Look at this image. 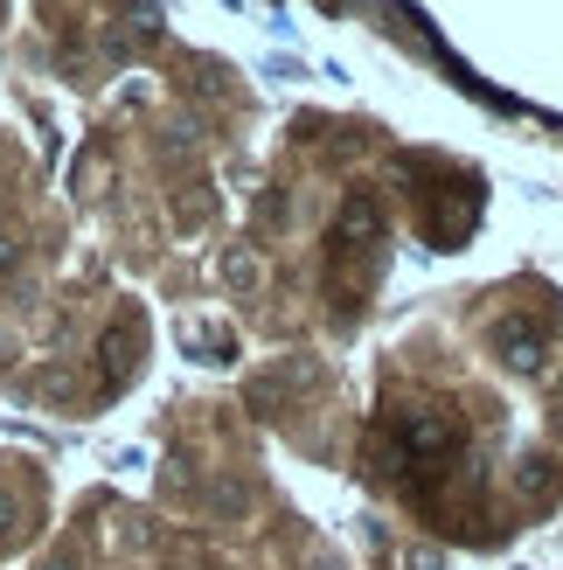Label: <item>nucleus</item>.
<instances>
[{"label":"nucleus","mask_w":563,"mask_h":570,"mask_svg":"<svg viewBox=\"0 0 563 570\" xmlns=\"http://www.w3.org/2000/svg\"><path fill=\"white\" fill-rule=\"evenodd\" d=\"M397 445H404V460H445V452L460 445V424L445 417V411H404L397 417Z\"/></svg>","instance_id":"nucleus-1"},{"label":"nucleus","mask_w":563,"mask_h":570,"mask_svg":"<svg viewBox=\"0 0 563 570\" xmlns=\"http://www.w3.org/2000/svg\"><path fill=\"white\" fill-rule=\"evenodd\" d=\"M494 355L515 368V376H536L543 368V334H536V321H501L494 327Z\"/></svg>","instance_id":"nucleus-2"},{"label":"nucleus","mask_w":563,"mask_h":570,"mask_svg":"<svg viewBox=\"0 0 563 570\" xmlns=\"http://www.w3.org/2000/svg\"><path fill=\"white\" fill-rule=\"evenodd\" d=\"M14 529H21V501L0 494V543H14Z\"/></svg>","instance_id":"nucleus-5"},{"label":"nucleus","mask_w":563,"mask_h":570,"mask_svg":"<svg viewBox=\"0 0 563 570\" xmlns=\"http://www.w3.org/2000/svg\"><path fill=\"white\" fill-rule=\"evenodd\" d=\"M14 258H21V244H14L8 230H0V272H14Z\"/></svg>","instance_id":"nucleus-6"},{"label":"nucleus","mask_w":563,"mask_h":570,"mask_svg":"<svg viewBox=\"0 0 563 570\" xmlns=\"http://www.w3.org/2000/svg\"><path fill=\"white\" fill-rule=\"evenodd\" d=\"M126 368H132V334L111 327V334H105V383H119Z\"/></svg>","instance_id":"nucleus-3"},{"label":"nucleus","mask_w":563,"mask_h":570,"mask_svg":"<svg viewBox=\"0 0 563 570\" xmlns=\"http://www.w3.org/2000/svg\"><path fill=\"white\" fill-rule=\"evenodd\" d=\"M223 272H230V285H258V258H250V250H230Z\"/></svg>","instance_id":"nucleus-4"}]
</instances>
